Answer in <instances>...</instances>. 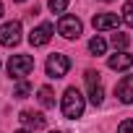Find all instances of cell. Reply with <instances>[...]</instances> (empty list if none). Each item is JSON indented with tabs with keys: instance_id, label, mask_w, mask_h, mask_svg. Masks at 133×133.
Wrapping results in <instances>:
<instances>
[{
	"instance_id": "obj_1",
	"label": "cell",
	"mask_w": 133,
	"mask_h": 133,
	"mask_svg": "<svg viewBox=\"0 0 133 133\" xmlns=\"http://www.w3.org/2000/svg\"><path fill=\"white\" fill-rule=\"evenodd\" d=\"M63 115L68 117V120H78L81 115H84V94L76 89V86H68L65 89V94H63Z\"/></svg>"
},
{
	"instance_id": "obj_22",
	"label": "cell",
	"mask_w": 133,
	"mask_h": 133,
	"mask_svg": "<svg viewBox=\"0 0 133 133\" xmlns=\"http://www.w3.org/2000/svg\"><path fill=\"white\" fill-rule=\"evenodd\" d=\"M16 3H24V0H16Z\"/></svg>"
},
{
	"instance_id": "obj_16",
	"label": "cell",
	"mask_w": 133,
	"mask_h": 133,
	"mask_svg": "<svg viewBox=\"0 0 133 133\" xmlns=\"http://www.w3.org/2000/svg\"><path fill=\"white\" fill-rule=\"evenodd\" d=\"M50 11L52 13H65V8H68V0H50Z\"/></svg>"
},
{
	"instance_id": "obj_23",
	"label": "cell",
	"mask_w": 133,
	"mask_h": 133,
	"mask_svg": "<svg viewBox=\"0 0 133 133\" xmlns=\"http://www.w3.org/2000/svg\"><path fill=\"white\" fill-rule=\"evenodd\" d=\"M52 133H60V130H52Z\"/></svg>"
},
{
	"instance_id": "obj_21",
	"label": "cell",
	"mask_w": 133,
	"mask_h": 133,
	"mask_svg": "<svg viewBox=\"0 0 133 133\" xmlns=\"http://www.w3.org/2000/svg\"><path fill=\"white\" fill-rule=\"evenodd\" d=\"M102 3H112V0H102Z\"/></svg>"
},
{
	"instance_id": "obj_14",
	"label": "cell",
	"mask_w": 133,
	"mask_h": 133,
	"mask_svg": "<svg viewBox=\"0 0 133 133\" xmlns=\"http://www.w3.org/2000/svg\"><path fill=\"white\" fill-rule=\"evenodd\" d=\"M89 52H91V55H104V52H107V42H104L102 37H91V39H89Z\"/></svg>"
},
{
	"instance_id": "obj_18",
	"label": "cell",
	"mask_w": 133,
	"mask_h": 133,
	"mask_svg": "<svg viewBox=\"0 0 133 133\" xmlns=\"http://www.w3.org/2000/svg\"><path fill=\"white\" fill-rule=\"evenodd\" d=\"M117 133H133V120H130V117L123 120V123L117 125Z\"/></svg>"
},
{
	"instance_id": "obj_6",
	"label": "cell",
	"mask_w": 133,
	"mask_h": 133,
	"mask_svg": "<svg viewBox=\"0 0 133 133\" xmlns=\"http://www.w3.org/2000/svg\"><path fill=\"white\" fill-rule=\"evenodd\" d=\"M21 42V21H5L0 26V44L3 47H13Z\"/></svg>"
},
{
	"instance_id": "obj_19",
	"label": "cell",
	"mask_w": 133,
	"mask_h": 133,
	"mask_svg": "<svg viewBox=\"0 0 133 133\" xmlns=\"http://www.w3.org/2000/svg\"><path fill=\"white\" fill-rule=\"evenodd\" d=\"M0 16H3V3H0Z\"/></svg>"
},
{
	"instance_id": "obj_15",
	"label": "cell",
	"mask_w": 133,
	"mask_h": 133,
	"mask_svg": "<svg viewBox=\"0 0 133 133\" xmlns=\"http://www.w3.org/2000/svg\"><path fill=\"white\" fill-rule=\"evenodd\" d=\"M112 44H115V50H120V52H125V47L130 44V39L123 34V31H115L112 34Z\"/></svg>"
},
{
	"instance_id": "obj_11",
	"label": "cell",
	"mask_w": 133,
	"mask_h": 133,
	"mask_svg": "<svg viewBox=\"0 0 133 133\" xmlns=\"http://www.w3.org/2000/svg\"><path fill=\"white\" fill-rule=\"evenodd\" d=\"M18 120H21L26 128H34V130L44 128V123H47V120H44V115H42V112H34V110H24Z\"/></svg>"
},
{
	"instance_id": "obj_5",
	"label": "cell",
	"mask_w": 133,
	"mask_h": 133,
	"mask_svg": "<svg viewBox=\"0 0 133 133\" xmlns=\"http://www.w3.org/2000/svg\"><path fill=\"white\" fill-rule=\"evenodd\" d=\"M57 31H60L65 39H78L81 31H84V24H81L76 16H60V21H57Z\"/></svg>"
},
{
	"instance_id": "obj_2",
	"label": "cell",
	"mask_w": 133,
	"mask_h": 133,
	"mask_svg": "<svg viewBox=\"0 0 133 133\" xmlns=\"http://www.w3.org/2000/svg\"><path fill=\"white\" fill-rule=\"evenodd\" d=\"M34 71V57L31 55H11V60H8V73L13 76V78H26L29 73Z\"/></svg>"
},
{
	"instance_id": "obj_12",
	"label": "cell",
	"mask_w": 133,
	"mask_h": 133,
	"mask_svg": "<svg viewBox=\"0 0 133 133\" xmlns=\"http://www.w3.org/2000/svg\"><path fill=\"white\" fill-rule=\"evenodd\" d=\"M31 94V84L26 81V78H21L16 86H13V99H26Z\"/></svg>"
},
{
	"instance_id": "obj_13",
	"label": "cell",
	"mask_w": 133,
	"mask_h": 133,
	"mask_svg": "<svg viewBox=\"0 0 133 133\" xmlns=\"http://www.w3.org/2000/svg\"><path fill=\"white\" fill-rule=\"evenodd\" d=\"M37 94H39V104L42 107H55V91L50 86H42Z\"/></svg>"
},
{
	"instance_id": "obj_17",
	"label": "cell",
	"mask_w": 133,
	"mask_h": 133,
	"mask_svg": "<svg viewBox=\"0 0 133 133\" xmlns=\"http://www.w3.org/2000/svg\"><path fill=\"white\" fill-rule=\"evenodd\" d=\"M120 18L133 29V3H125V5H123V16H120Z\"/></svg>"
},
{
	"instance_id": "obj_4",
	"label": "cell",
	"mask_w": 133,
	"mask_h": 133,
	"mask_svg": "<svg viewBox=\"0 0 133 133\" xmlns=\"http://www.w3.org/2000/svg\"><path fill=\"white\" fill-rule=\"evenodd\" d=\"M68 68H71L68 55L55 52V55H50V57H47V76H50V78H63L65 73H68Z\"/></svg>"
},
{
	"instance_id": "obj_10",
	"label": "cell",
	"mask_w": 133,
	"mask_h": 133,
	"mask_svg": "<svg viewBox=\"0 0 133 133\" xmlns=\"http://www.w3.org/2000/svg\"><path fill=\"white\" fill-rule=\"evenodd\" d=\"M107 65L112 71H128V68H133V55L130 52H115V55H110Z\"/></svg>"
},
{
	"instance_id": "obj_9",
	"label": "cell",
	"mask_w": 133,
	"mask_h": 133,
	"mask_svg": "<svg viewBox=\"0 0 133 133\" xmlns=\"http://www.w3.org/2000/svg\"><path fill=\"white\" fill-rule=\"evenodd\" d=\"M91 24H94V29H97V31L117 29V24H120V16H117V13H97V16L91 18Z\"/></svg>"
},
{
	"instance_id": "obj_7",
	"label": "cell",
	"mask_w": 133,
	"mask_h": 133,
	"mask_svg": "<svg viewBox=\"0 0 133 133\" xmlns=\"http://www.w3.org/2000/svg\"><path fill=\"white\" fill-rule=\"evenodd\" d=\"M52 31H55V26H52V24H39L37 29H31V34H29L31 47H44V44L52 39Z\"/></svg>"
},
{
	"instance_id": "obj_8",
	"label": "cell",
	"mask_w": 133,
	"mask_h": 133,
	"mask_svg": "<svg viewBox=\"0 0 133 133\" xmlns=\"http://www.w3.org/2000/svg\"><path fill=\"white\" fill-rule=\"evenodd\" d=\"M115 97L123 104H133V76H125L115 84Z\"/></svg>"
},
{
	"instance_id": "obj_20",
	"label": "cell",
	"mask_w": 133,
	"mask_h": 133,
	"mask_svg": "<svg viewBox=\"0 0 133 133\" xmlns=\"http://www.w3.org/2000/svg\"><path fill=\"white\" fill-rule=\"evenodd\" d=\"M16 133H29V130H16Z\"/></svg>"
},
{
	"instance_id": "obj_3",
	"label": "cell",
	"mask_w": 133,
	"mask_h": 133,
	"mask_svg": "<svg viewBox=\"0 0 133 133\" xmlns=\"http://www.w3.org/2000/svg\"><path fill=\"white\" fill-rule=\"evenodd\" d=\"M86 89H89V99L91 104H102L104 102V89H102V76L99 71H86Z\"/></svg>"
}]
</instances>
